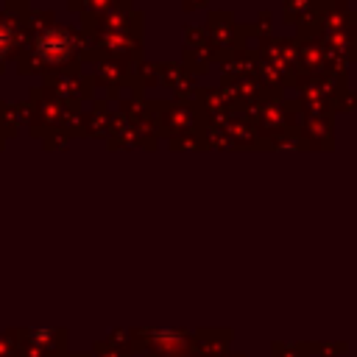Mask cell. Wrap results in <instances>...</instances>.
<instances>
[{"label": "cell", "mask_w": 357, "mask_h": 357, "mask_svg": "<svg viewBox=\"0 0 357 357\" xmlns=\"http://www.w3.org/2000/svg\"><path fill=\"white\" fill-rule=\"evenodd\" d=\"M39 50L53 61V59H61V53L59 50H64L67 53V45L61 42V36H56V33H47L45 39H42V45H39Z\"/></svg>", "instance_id": "obj_1"}]
</instances>
